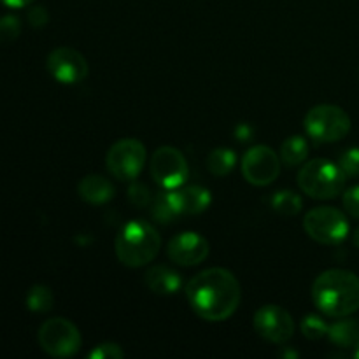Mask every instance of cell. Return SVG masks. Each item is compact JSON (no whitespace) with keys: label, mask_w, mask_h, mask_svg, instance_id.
I'll return each mask as SVG.
<instances>
[{"label":"cell","mask_w":359,"mask_h":359,"mask_svg":"<svg viewBox=\"0 0 359 359\" xmlns=\"http://www.w3.org/2000/svg\"><path fill=\"white\" fill-rule=\"evenodd\" d=\"M241 284L226 269H207L186 284V298L200 319L226 321L241 305Z\"/></svg>","instance_id":"obj_1"},{"label":"cell","mask_w":359,"mask_h":359,"mask_svg":"<svg viewBox=\"0 0 359 359\" xmlns=\"http://www.w3.org/2000/svg\"><path fill=\"white\" fill-rule=\"evenodd\" d=\"M312 300L330 318L353 316L359 311V277L349 270H326L312 284Z\"/></svg>","instance_id":"obj_2"},{"label":"cell","mask_w":359,"mask_h":359,"mask_svg":"<svg viewBox=\"0 0 359 359\" xmlns=\"http://www.w3.org/2000/svg\"><path fill=\"white\" fill-rule=\"evenodd\" d=\"M161 237L156 228L144 219H132L119 230L116 237V256L130 269L149 265L158 256Z\"/></svg>","instance_id":"obj_3"},{"label":"cell","mask_w":359,"mask_h":359,"mask_svg":"<svg viewBox=\"0 0 359 359\" xmlns=\"http://www.w3.org/2000/svg\"><path fill=\"white\" fill-rule=\"evenodd\" d=\"M346 179L342 168L325 158L307 161L298 172V186L314 200L337 198L346 188Z\"/></svg>","instance_id":"obj_4"},{"label":"cell","mask_w":359,"mask_h":359,"mask_svg":"<svg viewBox=\"0 0 359 359\" xmlns=\"http://www.w3.org/2000/svg\"><path fill=\"white\" fill-rule=\"evenodd\" d=\"M305 130L318 144H332L346 139L351 132V118L342 107L321 104L312 107L305 116Z\"/></svg>","instance_id":"obj_5"},{"label":"cell","mask_w":359,"mask_h":359,"mask_svg":"<svg viewBox=\"0 0 359 359\" xmlns=\"http://www.w3.org/2000/svg\"><path fill=\"white\" fill-rule=\"evenodd\" d=\"M304 230L319 244L337 245L346 241L351 226L342 210L335 207H316L305 216Z\"/></svg>","instance_id":"obj_6"},{"label":"cell","mask_w":359,"mask_h":359,"mask_svg":"<svg viewBox=\"0 0 359 359\" xmlns=\"http://www.w3.org/2000/svg\"><path fill=\"white\" fill-rule=\"evenodd\" d=\"M39 346L51 358H72L81 349V333L72 321L51 318L39 328Z\"/></svg>","instance_id":"obj_7"},{"label":"cell","mask_w":359,"mask_h":359,"mask_svg":"<svg viewBox=\"0 0 359 359\" xmlns=\"http://www.w3.org/2000/svg\"><path fill=\"white\" fill-rule=\"evenodd\" d=\"M147 160V151L140 140L121 139L112 144L105 156L107 170L118 181H135Z\"/></svg>","instance_id":"obj_8"},{"label":"cell","mask_w":359,"mask_h":359,"mask_svg":"<svg viewBox=\"0 0 359 359\" xmlns=\"http://www.w3.org/2000/svg\"><path fill=\"white\" fill-rule=\"evenodd\" d=\"M151 175L161 189H175L189 177L186 156L174 146H161L151 156Z\"/></svg>","instance_id":"obj_9"},{"label":"cell","mask_w":359,"mask_h":359,"mask_svg":"<svg viewBox=\"0 0 359 359\" xmlns=\"http://www.w3.org/2000/svg\"><path fill=\"white\" fill-rule=\"evenodd\" d=\"M256 333L266 342L286 344L294 335L293 316L284 307L276 304H266L256 311L252 319Z\"/></svg>","instance_id":"obj_10"},{"label":"cell","mask_w":359,"mask_h":359,"mask_svg":"<svg viewBox=\"0 0 359 359\" xmlns=\"http://www.w3.org/2000/svg\"><path fill=\"white\" fill-rule=\"evenodd\" d=\"M279 154L269 146H252L242 158V175L252 186H269L279 177Z\"/></svg>","instance_id":"obj_11"},{"label":"cell","mask_w":359,"mask_h":359,"mask_svg":"<svg viewBox=\"0 0 359 359\" xmlns=\"http://www.w3.org/2000/svg\"><path fill=\"white\" fill-rule=\"evenodd\" d=\"M48 70L62 84H77L90 72L86 58L74 48H56L48 56Z\"/></svg>","instance_id":"obj_12"},{"label":"cell","mask_w":359,"mask_h":359,"mask_svg":"<svg viewBox=\"0 0 359 359\" xmlns=\"http://www.w3.org/2000/svg\"><path fill=\"white\" fill-rule=\"evenodd\" d=\"M210 252L209 241L196 231H182L172 237L167 245V256L170 262L181 266H195L205 262Z\"/></svg>","instance_id":"obj_13"},{"label":"cell","mask_w":359,"mask_h":359,"mask_svg":"<svg viewBox=\"0 0 359 359\" xmlns=\"http://www.w3.org/2000/svg\"><path fill=\"white\" fill-rule=\"evenodd\" d=\"M168 200L177 212V216H191L209 209L212 195L203 186H179L175 189H167Z\"/></svg>","instance_id":"obj_14"},{"label":"cell","mask_w":359,"mask_h":359,"mask_svg":"<svg viewBox=\"0 0 359 359\" xmlns=\"http://www.w3.org/2000/svg\"><path fill=\"white\" fill-rule=\"evenodd\" d=\"M144 283L149 287V291L167 297V294H175L181 291L182 277L170 266L156 265L147 270L144 276Z\"/></svg>","instance_id":"obj_15"},{"label":"cell","mask_w":359,"mask_h":359,"mask_svg":"<svg viewBox=\"0 0 359 359\" xmlns=\"http://www.w3.org/2000/svg\"><path fill=\"white\" fill-rule=\"evenodd\" d=\"M114 184L104 175H86L77 184V193L90 205H104L114 198Z\"/></svg>","instance_id":"obj_16"},{"label":"cell","mask_w":359,"mask_h":359,"mask_svg":"<svg viewBox=\"0 0 359 359\" xmlns=\"http://www.w3.org/2000/svg\"><path fill=\"white\" fill-rule=\"evenodd\" d=\"M328 339L337 347H356L359 342V321L356 319L339 318V321L333 323L328 330Z\"/></svg>","instance_id":"obj_17"},{"label":"cell","mask_w":359,"mask_h":359,"mask_svg":"<svg viewBox=\"0 0 359 359\" xmlns=\"http://www.w3.org/2000/svg\"><path fill=\"white\" fill-rule=\"evenodd\" d=\"M237 165V153L230 147H216L207 156V168L214 177H226Z\"/></svg>","instance_id":"obj_18"},{"label":"cell","mask_w":359,"mask_h":359,"mask_svg":"<svg viewBox=\"0 0 359 359\" xmlns=\"http://www.w3.org/2000/svg\"><path fill=\"white\" fill-rule=\"evenodd\" d=\"M309 156V142L302 135H291L280 146V161L287 167L304 163Z\"/></svg>","instance_id":"obj_19"},{"label":"cell","mask_w":359,"mask_h":359,"mask_svg":"<svg viewBox=\"0 0 359 359\" xmlns=\"http://www.w3.org/2000/svg\"><path fill=\"white\" fill-rule=\"evenodd\" d=\"M272 209L276 210L280 216H297L298 212L304 207V202H302V196L298 193L291 191V189H283V191H277L276 195L272 196V202H270Z\"/></svg>","instance_id":"obj_20"},{"label":"cell","mask_w":359,"mask_h":359,"mask_svg":"<svg viewBox=\"0 0 359 359\" xmlns=\"http://www.w3.org/2000/svg\"><path fill=\"white\" fill-rule=\"evenodd\" d=\"M55 304V297H53V291L49 290L44 284H35L28 290L27 293V307L28 311L37 312V314H44L49 312Z\"/></svg>","instance_id":"obj_21"},{"label":"cell","mask_w":359,"mask_h":359,"mask_svg":"<svg viewBox=\"0 0 359 359\" xmlns=\"http://www.w3.org/2000/svg\"><path fill=\"white\" fill-rule=\"evenodd\" d=\"M149 205H151V216H153L154 221H158V223L167 224V223H172V221L177 217V212H175L170 200H168L167 189L158 193V195H154Z\"/></svg>","instance_id":"obj_22"},{"label":"cell","mask_w":359,"mask_h":359,"mask_svg":"<svg viewBox=\"0 0 359 359\" xmlns=\"http://www.w3.org/2000/svg\"><path fill=\"white\" fill-rule=\"evenodd\" d=\"M330 325L321 318V316L309 314L302 319V333L309 340H319L328 335Z\"/></svg>","instance_id":"obj_23"},{"label":"cell","mask_w":359,"mask_h":359,"mask_svg":"<svg viewBox=\"0 0 359 359\" xmlns=\"http://www.w3.org/2000/svg\"><path fill=\"white\" fill-rule=\"evenodd\" d=\"M21 34V20L14 14L0 18V42H14Z\"/></svg>","instance_id":"obj_24"},{"label":"cell","mask_w":359,"mask_h":359,"mask_svg":"<svg viewBox=\"0 0 359 359\" xmlns=\"http://www.w3.org/2000/svg\"><path fill=\"white\" fill-rule=\"evenodd\" d=\"M339 167L346 174V177H358L359 175V147H349L339 158Z\"/></svg>","instance_id":"obj_25"},{"label":"cell","mask_w":359,"mask_h":359,"mask_svg":"<svg viewBox=\"0 0 359 359\" xmlns=\"http://www.w3.org/2000/svg\"><path fill=\"white\" fill-rule=\"evenodd\" d=\"M125 356V351L114 342H104V344H98L88 358L90 359H121Z\"/></svg>","instance_id":"obj_26"},{"label":"cell","mask_w":359,"mask_h":359,"mask_svg":"<svg viewBox=\"0 0 359 359\" xmlns=\"http://www.w3.org/2000/svg\"><path fill=\"white\" fill-rule=\"evenodd\" d=\"M128 198L133 205L146 207L153 200V195H151L149 188L146 184H142V182H133L128 188Z\"/></svg>","instance_id":"obj_27"},{"label":"cell","mask_w":359,"mask_h":359,"mask_svg":"<svg viewBox=\"0 0 359 359\" xmlns=\"http://www.w3.org/2000/svg\"><path fill=\"white\" fill-rule=\"evenodd\" d=\"M342 202H344V209L349 212V216L359 219V184L353 186V188H349L346 193H344Z\"/></svg>","instance_id":"obj_28"},{"label":"cell","mask_w":359,"mask_h":359,"mask_svg":"<svg viewBox=\"0 0 359 359\" xmlns=\"http://www.w3.org/2000/svg\"><path fill=\"white\" fill-rule=\"evenodd\" d=\"M28 21L34 28H42L46 27V23L49 21V14L44 7H34V9L28 11Z\"/></svg>","instance_id":"obj_29"},{"label":"cell","mask_w":359,"mask_h":359,"mask_svg":"<svg viewBox=\"0 0 359 359\" xmlns=\"http://www.w3.org/2000/svg\"><path fill=\"white\" fill-rule=\"evenodd\" d=\"M235 139H238L241 142H248V140L252 139V128L249 125H245V123H242V125H238L237 128H235Z\"/></svg>","instance_id":"obj_30"},{"label":"cell","mask_w":359,"mask_h":359,"mask_svg":"<svg viewBox=\"0 0 359 359\" xmlns=\"http://www.w3.org/2000/svg\"><path fill=\"white\" fill-rule=\"evenodd\" d=\"M6 7H11V9H21V7L30 6L34 0H0Z\"/></svg>","instance_id":"obj_31"},{"label":"cell","mask_w":359,"mask_h":359,"mask_svg":"<svg viewBox=\"0 0 359 359\" xmlns=\"http://www.w3.org/2000/svg\"><path fill=\"white\" fill-rule=\"evenodd\" d=\"M354 245H356V248H359V228L356 231H354Z\"/></svg>","instance_id":"obj_32"},{"label":"cell","mask_w":359,"mask_h":359,"mask_svg":"<svg viewBox=\"0 0 359 359\" xmlns=\"http://www.w3.org/2000/svg\"><path fill=\"white\" fill-rule=\"evenodd\" d=\"M353 356L359 359V342H358V346L354 347V353H353Z\"/></svg>","instance_id":"obj_33"}]
</instances>
